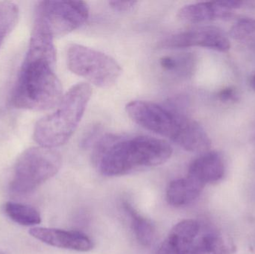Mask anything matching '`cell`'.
I'll return each mask as SVG.
<instances>
[{
  "mask_svg": "<svg viewBox=\"0 0 255 254\" xmlns=\"http://www.w3.org/2000/svg\"><path fill=\"white\" fill-rule=\"evenodd\" d=\"M162 46L173 49L203 47L226 52L231 49L229 37L215 26H202L177 33L166 38Z\"/></svg>",
  "mask_w": 255,
  "mask_h": 254,
  "instance_id": "8",
  "label": "cell"
},
{
  "mask_svg": "<svg viewBox=\"0 0 255 254\" xmlns=\"http://www.w3.org/2000/svg\"><path fill=\"white\" fill-rule=\"evenodd\" d=\"M88 16L89 7L85 1H43L37 5L34 22L54 39L77 29Z\"/></svg>",
  "mask_w": 255,
  "mask_h": 254,
  "instance_id": "7",
  "label": "cell"
},
{
  "mask_svg": "<svg viewBox=\"0 0 255 254\" xmlns=\"http://www.w3.org/2000/svg\"><path fill=\"white\" fill-rule=\"evenodd\" d=\"M232 10L226 8L220 1H205L184 6L178 12V17L186 22L199 23L219 19H228Z\"/></svg>",
  "mask_w": 255,
  "mask_h": 254,
  "instance_id": "12",
  "label": "cell"
},
{
  "mask_svg": "<svg viewBox=\"0 0 255 254\" xmlns=\"http://www.w3.org/2000/svg\"><path fill=\"white\" fill-rule=\"evenodd\" d=\"M250 85H251L252 88L255 91V73L250 80Z\"/></svg>",
  "mask_w": 255,
  "mask_h": 254,
  "instance_id": "22",
  "label": "cell"
},
{
  "mask_svg": "<svg viewBox=\"0 0 255 254\" xmlns=\"http://www.w3.org/2000/svg\"><path fill=\"white\" fill-rule=\"evenodd\" d=\"M231 251L225 240L218 234L204 236L193 247L190 254H230Z\"/></svg>",
  "mask_w": 255,
  "mask_h": 254,
  "instance_id": "18",
  "label": "cell"
},
{
  "mask_svg": "<svg viewBox=\"0 0 255 254\" xmlns=\"http://www.w3.org/2000/svg\"><path fill=\"white\" fill-rule=\"evenodd\" d=\"M205 186L187 176L172 180L166 189V200L175 207H184L191 204L200 195Z\"/></svg>",
  "mask_w": 255,
  "mask_h": 254,
  "instance_id": "13",
  "label": "cell"
},
{
  "mask_svg": "<svg viewBox=\"0 0 255 254\" xmlns=\"http://www.w3.org/2000/svg\"><path fill=\"white\" fill-rule=\"evenodd\" d=\"M124 209L130 219V225L136 240L144 247H149L155 240V228L146 218L141 216L131 204L126 201Z\"/></svg>",
  "mask_w": 255,
  "mask_h": 254,
  "instance_id": "14",
  "label": "cell"
},
{
  "mask_svg": "<svg viewBox=\"0 0 255 254\" xmlns=\"http://www.w3.org/2000/svg\"><path fill=\"white\" fill-rule=\"evenodd\" d=\"M127 111L139 126L167 137L177 145L191 121L183 113L150 101H130L127 105Z\"/></svg>",
  "mask_w": 255,
  "mask_h": 254,
  "instance_id": "6",
  "label": "cell"
},
{
  "mask_svg": "<svg viewBox=\"0 0 255 254\" xmlns=\"http://www.w3.org/2000/svg\"><path fill=\"white\" fill-rule=\"evenodd\" d=\"M230 35L238 41L255 44V19L246 17L238 19L231 28Z\"/></svg>",
  "mask_w": 255,
  "mask_h": 254,
  "instance_id": "19",
  "label": "cell"
},
{
  "mask_svg": "<svg viewBox=\"0 0 255 254\" xmlns=\"http://www.w3.org/2000/svg\"><path fill=\"white\" fill-rule=\"evenodd\" d=\"M225 172L226 167L221 155L218 152L208 151L190 164L187 176L205 186L221 180Z\"/></svg>",
  "mask_w": 255,
  "mask_h": 254,
  "instance_id": "11",
  "label": "cell"
},
{
  "mask_svg": "<svg viewBox=\"0 0 255 254\" xmlns=\"http://www.w3.org/2000/svg\"><path fill=\"white\" fill-rule=\"evenodd\" d=\"M199 224L186 219L173 227L156 254H188L199 232Z\"/></svg>",
  "mask_w": 255,
  "mask_h": 254,
  "instance_id": "10",
  "label": "cell"
},
{
  "mask_svg": "<svg viewBox=\"0 0 255 254\" xmlns=\"http://www.w3.org/2000/svg\"><path fill=\"white\" fill-rule=\"evenodd\" d=\"M55 62V48L29 45L12 93L11 103L15 107L42 111L58 105L64 95L54 72Z\"/></svg>",
  "mask_w": 255,
  "mask_h": 254,
  "instance_id": "1",
  "label": "cell"
},
{
  "mask_svg": "<svg viewBox=\"0 0 255 254\" xmlns=\"http://www.w3.org/2000/svg\"><path fill=\"white\" fill-rule=\"evenodd\" d=\"M61 155L54 149L32 147L22 152L18 158L10 189L17 195H25L37 189L59 171Z\"/></svg>",
  "mask_w": 255,
  "mask_h": 254,
  "instance_id": "4",
  "label": "cell"
},
{
  "mask_svg": "<svg viewBox=\"0 0 255 254\" xmlns=\"http://www.w3.org/2000/svg\"><path fill=\"white\" fill-rule=\"evenodd\" d=\"M69 70L99 87L112 86L122 73L116 60L103 52L79 44L69 46L67 54Z\"/></svg>",
  "mask_w": 255,
  "mask_h": 254,
  "instance_id": "5",
  "label": "cell"
},
{
  "mask_svg": "<svg viewBox=\"0 0 255 254\" xmlns=\"http://www.w3.org/2000/svg\"><path fill=\"white\" fill-rule=\"evenodd\" d=\"M19 8L12 1H0V47L16 26Z\"/></svg>",
  "mask_w": 255,
  "mask_h": 254,
  "instance_id": "17",
  "label": "cell"
},
{
  "mask_svg": "<svg viewBox=\"0 0 255 254\" xmlns=\"http://www.w3.org/2000/svg\"><path fill=\"white\" fill-rule=\"evenodd\" d=\"M91 93V86L86 83L78 84L70 89L56 110L36 123L34 129L36 143L49 149L65 144L82 120Z\"/></svg>",
  "mask_w": 255,
  "mask_h": 254,
  "instance_id": "3",
  "label": "cell"
},
{
  "mask_svg": "<svg viewBox=\"0 0 255 254\" xmlns=\"http://www.w3.org/2000/svg\"><path fill=\"white\" fill-rule=\"evenodd\" d=\"M4 212L10 220L22 226H35L41 222L40 213L31 206L7 202L4 205Z\"/></svg>",
  "mask_w": 255,
  "mask_h": 254,
  "instance_id": "15",
  "label": "cell"
},
{
  "mask_svg": "<svg viewBox=\"0 0 255 254\" xmlns=\"http://www.w3.org/2000/svg\"><path fill=\"white\" fill-rule=\"evenodd\" d=\"M219 99L224 103L238 101V95L236 89L232 86L224 88L218 94Z\"/></svg>",
  "mask_w": 255,
  "mask_h": 254,
  "instance_id": "20",
  "label": "cell"
},
{
  "mask_svg": "<svg viewBox=\"0 0 255 254\" xmlns=\"http://www.w3.org/2000/svg\"><path fill=\"white\" fill-rule=\"evenodd\" d=\"M196 65V57L191 53L163 57L160 60V66L163 70L180 77H190L194 73Z\"/></svg>",
  "mask_w": 255,
  "mask_h": 254,
  "instance_id": "16",
  "label": "cell"
},
{
  "mask_svg": "<svg viewBox=\"0 0 255 254\" xmlns=\"http://www.w3.org/2000/svg\"><path fill=\"white\" fill-rule=\"evenodd\" d=\"M28 233L31 237L41 243L58 249L88 252L92 250L94 247L91 239L79 231H65L55 228H33Z\"/></svg>",
  "mask_w": 255,
  "mask_h": 254,
  "instance_id": "9",
  "label": "cell"
},
{
  "mask_svg": "<svg viewBox=\"0 0 255 254\" xmlns=\"http://www.w3.org/2000/svg\"><path fill=\"white\" fill-rule=\"evenodd\" d=\"M136 3L137 1H112L109 4L118 11H128L136 5Z\"/></svg>",
  "mask_w": 255,
  "mask_h": 254,
  "instance_id": "21",
  "label": "cell"
},
{
  "mask_svg": "<svg viewBox=\"0 0 255 254\" xmlns=\"http://www.w3.org/2000/svg\"><path fill=\"white\" fill-rule=\"evenodd\" d=\"M172 154L170 145L160 139L107 135L96 146L94 160L103 175L115 177L162 165Z\"/></svg>",
  "mask_w": 255,
  "mask_h": 254,
  "instance_id": "2",
  "label": "cell"
},
{
  "mask_svg": "<svg viewBox=\"0 0 255 254\" xmlns=\"http://www.w3.org/2000/svg\"><path fill=\"white\" fill-rule=\"evenodd\" d=\"M0 254H4L1 251H0Z\"/></svg>",
  "mask_w": 255,
  "mask_h": 254,
  "instance_id": "23",
  "label": "cell"
}]
</instances>
